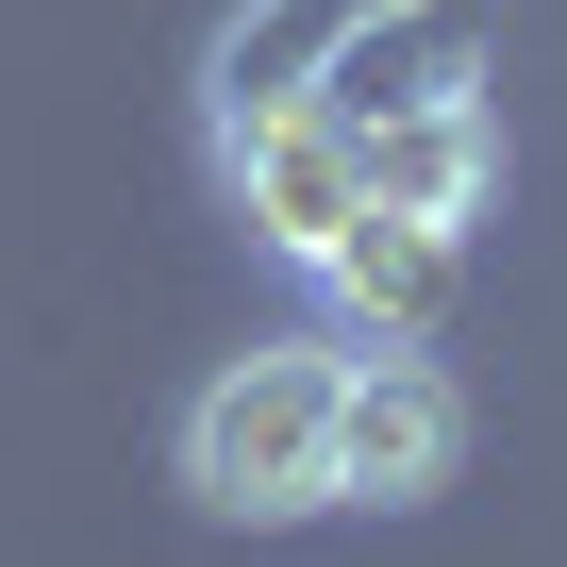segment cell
Instances as JSON below:
<instances>
[{
    "instance_id": "cell-5",
    "label": "cell",
    "mask_w": 567,
    "mask_h": 567,
    "mask_svg": "<svg viewBox=\"0 0 567 567\" xmlns=\"http://www.w3.org/2000/svg\"><path fill=\"white\" fill-rule=\"evenodd\" d=\"M318 284H334V301L401 351V334H434V301H451V234H434V217H401V200H368V217L318 250Z\"/></svg>"
},
{
    "instance_id": "cell-6",
    "label": "cell",
    "mask_w": 567,
    "mask_h": 567,
    "mask_svg": "<svg viewBox=\"0 0 567 567\" xmlns=\"http://www.w3.org/2000/svg\"><path fill=\"white\" fill-rule=\"evenodd\" d=\"M334 18H351V0H284V18H234V34H217V101H318Z\"/></svg>"
},
{
    "instance_id": "cell-1",
    "label": "cell",
    "mask_w": 567,
    "mask_h": 567,
    "mask_svg": "<svg viewBox=\"0 0 567 567\" xmlns=\"http://www.w3.org/2000/svg\"><path fill=\"white\" fill-rule=\"evenodd\" d=\"M184 501L234 534L334 517V351H234L184 401Z\"/></svg>"
},
{
    "instance_id": "cell-4",
    "label": "cell",
    "mask_w": 567,
    "mask_h": 567,
    "mask_svg": "<svg viewBox=\"0 0 567 567\" xmlns=\"http://www.w3.org/2000/svg\"><path fill=\"white\" fill-rule=\"evenodd\" d=\"M351 151H368V200H401V217H434V234H467V217L501 200V117H484V84H417V101L351 117Z\"/></svg>"
},
{
    "instance_id": "cell-2",
    "label": "cell",
    "mask_w": 567,
    "mask_h": 567,
    "mask_svg": "<svg viewBox=\"0 0 567 567\" xmlns=\"http://www.w3.org/2000/svg\"><path fill=\"white\" fill-rule=\"evenodd\" d=\"M217 184H234V217H250L284 267H318V250L368 217V151H351L334 101H217Z\"/></svg>"
},
{
    "instance_id": "cell-3",
    "label": "cell",
    "mask_w": 567,
    "mask_h": 567,
    "mask_svg": "<svg viewBox=\"0 0 567 567\" xmlns=\"http://www.w3.org/2000/svg\"><path fill=\"white\" fill-rule=\"evenodd\" d=\"M451 467H467V401H451V368L417 334L368 351V368H334V501L417 517V501H451Z\"/></svg>"
}]
</instances>
